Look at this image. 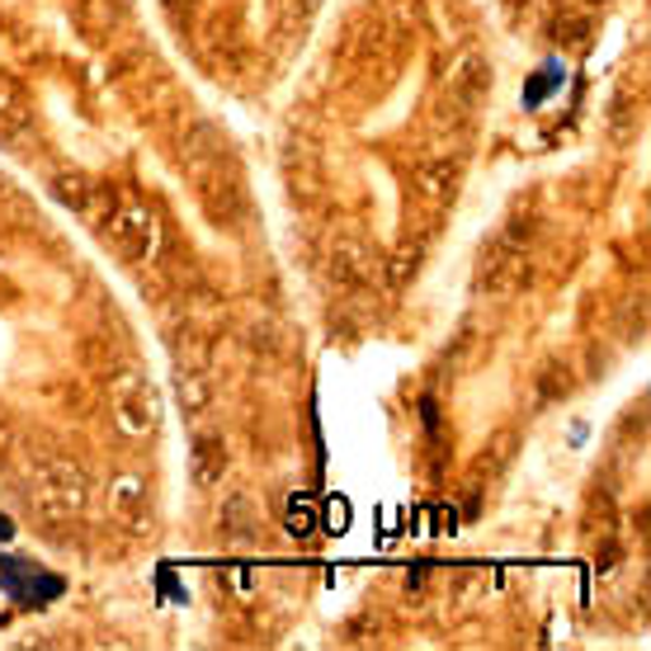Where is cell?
I'll list each match as a JSON object with an SVG mask.
<instances>
[{
  "instance_id": "1",
  "label": "cell",
  "mask_w": 651,
  "mask_h": 651,
  "mask_svg": "<svg viewBox=\"0 0 651 651\" xmlns=\"http://www.w3.org/2000/svg\"><path fill=\"white\" fill-rule=\"evenodd\" d=\"M28 501H34L48 519H76L85 501H90V477L76 458L66 453H48L28 472Z\"/></svg>"
},
{
  "instance_id": "2",
  "label": "cell",
  "mask_w": 651,
  "mask_h": 651,
  "mask_svg": "<svg viewBox=\"0 0 651 651\" xmlns=\"http://www.w3.org/2000/svg\"><path fill=\"white\" fill-rule=\"evenodd\" d=\"M109 416L119 425L123 439H151L161 430V416H165V402H161V388L142 373V368H123L113 373L109 382Z\"/></svg>"
},
{
  "instance_id": "3",
  "label": "cell",
  "mask_w": 651,
  "mask_h": 651,
  "mask_svg": "<svg viewBox=\"0 0 651 651\" xmlns=\"http://www.w3.org/2000/svg\"><path fill=\"white\" fill-rule=\"evenodd\" d=\"M99 232L123 260H156V250H161V222L147 204H133V198H113L99 218Z\"/></svg>"
},
{
  "instance_id": "4",
  "label": "cell",
  "mask_w": 651,
  "mask_h": 651,
  "mask_svg": "<svg viewBox=\"0 0 651 651\" xmlns=\"http://www.w3.org/2000/svg\"><path fill=\"white\" fill-rule=\"evenodd\" d=\"M477 293L487 297H509L529 283V246H515V241L495 236L477 260Z\"/></svg>"
},
{
  "instance_id": "5",
  "label": "cell",
  "mask_w": 651,
  "mask_h": 651,
  "mask_svg": "<svg viewBox=\"0 0 651 651\" xmlns=\"http://www.w3.org/2000/svg\"><path fill=\"white\" fill-rule=\"evenodd\" d=\"M194 184H198V198H204V212L218 226H236L241 218H246V189H241V175H236L232 156H222L218 165H208Z\"/></svg>"
},
{
  "instance_id": "6",
  "label": "cell",
  "mask_w": 651,
  "mask_h": 651,
  "mask_svg": "<svg viewBox=\"0 0 651 651\" xmlns=\"http://www.w3.org/2000/svg\"><path fill=\"white\" fill-rule=\"evenodd\" d=\"M491 90V66L481 52H463L458 62L449 66L444 76V109L453 113V119H467V113H477V105L487 99Z\"/></svg>"
},
{
  "instance_id": "7",
  "label": "cell",
  "mask_w": 651,
  "mask_h": 651,
  "mask_svg": "<svg viewBox=\"0 0 651 651\" xmlns=\"http://www.w3.org/2000/svg\"><path fill=\"white\" fill-rule=\"evenodd\" d=\"M109 509L127 533H151L156 529V505H151V487L142 472H119L109 477Z\"/></svg>"
},
{
  "instance_id": "8",
  "label": "cell",
  "mask_w": 651,
  "mask_h": 651,
  "mask_svg": "<svg viewBox=\"0 0 651 651\" xmlns=\"http://www.w3.org/2000/svg\"><path fill=\"white\" fill-rule=\"evenodd\" d=\"M373 246H368L364 236L354 232H340L331 241V250H326V274H331L340 288H364L368 279H373Z\"/></svg>"
},
{
  "instance_id": "9",
  "label": "cell",
  "mask_w": 651,
  "mask_h": 651,
  "mask_svg": "<svg viewBox=\"0 0 651 651\" xmlns=\"http://www.w3.org/2000/svg\"><path fill=\"white\" fill-rule=\"evenodd\" d=\"M28 137H34V105H28L20 81L0 76V147L24 151Z\"/></svg>"
},
{
  "instance_id": "10",
  "label": "cell",
  "mask_w": 651,
  "mask_h": 651,
  "mask_svg": "<svg viewBox=\"0 0 651 651\" xmlns=\"http://www.w3.org/2000/svg\"><path fill=\"white\" fill-rule=\"evenodd\" d=\"M458 180H463V165L453 161V156H430V161H420V170H416V189L430 198V204H453Z\"/></svg>"
},
{
  "instance_id": "11",
  "label": "cell",
  "mask_w": 651,
  "mask_h": 651,
  "mask_svg": "<svg viewBox=\"0 0 651 651\" xmlns=\"http://www.w3.org/2000/svg\"><path fill=\"white\" fill-rule=\"evenodd\" d=\"M226 439L222 434H198L194 439V453H189V477L194 487H218L226 477Z\"/></svg>"
},
{
  "instance_id": "12",
  "label": "cell",
  "mask_w": 651,
  "mask_h": 651,
  "mask_svg": "<svg viewBox=\"0 0 651 651\" xmlns=\"http://www.w3.org/2000/svg\"><path fill=\"white\" fill-rule=\"evenodd\" d=\"M218 524H222V538H226V543H250V538H255V524H260V515H255V501H250L246 491H232V495L222 501Z\"/></svg>"
},
{
  "instance_id": "13",
  "label": "cell",
  "mask_w": 651,
  "mask_h": 651,
  "mask_svg": "<svg viewBox=\"0 0 651 651\" xmlns=\"http://www.w3.org/2000/svg\"><path fill=\"white\" fill-rule=\"evenodd\" d=\"M127 14H133V0H81V20L90 34H113L127 24Z\"/></svg>"
},
{
  "instance_id": "14",
  "label": "cell",
  "mask_w": 651,
  "mask_h": 651,
  "mask_svg": "<svg viewBox=\"0 0 651 651\" xmlns=\"http://www.w3.org/2000/svg\"><path fill=\"white\" fill-rule=\"evenodd\" d=\"M552 38H557L562 48H572V52H586L594 42V20L586 10H562L557 20H552Z\"/></svg>"
},
{
  "instance_id": "15",
  "label": "cell",
  "mask_w": 651,
  "mask_h": 651,
  "mask_svg": "<svg viewBox=\"0 0 651 651\" xmlns=\"http://www.w3.org/2000/svg\"><path fill=\"white\" fill-rule=\"evenodd\" d=\"M283 524H288L293 538H311V529H317V501H311V495H293Z\"/></svg>"
},
{
  "instance_id": "16",
  "label": "cell",
  "mask_w": 651,
  "mask_h": 651,
  "mask_svg": "<svg viewBox=\"0 0 651 651\" xmlns=\"http://www.w3.org/2000/svg\"><path fill=\"white\" fill-rule=\"evenodd\" d=\"M416 274H420V246H402L388 260V283H392V288H406Z\"/></svg>"
},
{
  "instance_id": "17",
  "label": "cell",
  "mask_w": 651,
  "mask_h": 651,
  "mask_svg": "<svg viewBox=\"0 0 651 651\" xmlns=\"http://www.w3.org/2000/svg\"><path fill=\"white\" fill-rule=\"evenodd\" d=\"M321 0H279V28L293 34V28H307V20L317 14Z\"/></svg>"
},
{
  "instance_id": "18",
  "label": "cell",
  "mask_w": 651,
  "mask_h": 651,
  "mask_svg": "<svg viewBox=\"0 0 651 651\" xmlns=\"http://www.w3.org/2000/svg\"><path fill=\"white\" fill-rule=\"evenodd\" d=\"M180 396H184V410H189V416H198V410L208 406V382H204V373H180Z\"/></svg>"
},
{
  "instance_id": "19",
  "label": "cell",
  "mask_w": 651,
  "mask_h": 651,
  "mask_svg": "<svg viewBox=\"0 0 651 651\" xmlns=\"http://www.w3.org/2000/svg\"><path fill=\"white\" fill-rule=\"evenodd\" d=\"M566 388H572V378H566V368H557V364H552L543 373V382H538V392H543V396H562Z\"/></svg>"
},
{
  "instance_id": "20",
  "label": "cell",
  "mask_w": 651,
  "mask_h": 651,
  "mask_svg": "<svg viewBox=\"0 0 651 651\" xmlns=\"http://www.w3.org/2000/svg\"><path fill=\"white\" fill-rule=\"evenodd\" d=\"M0 538H10V519L5 515H0Z\"/></svg>"
},
{
  "instance_id": "21",
  "label": "cell",
  "mask_w": 651,
  "mask_h": 651,
  "mask_svg": "<svg viewBox=\"0 0 651 651\" xmlns=\"http://www.w3.org/2000/svg\"><path fill=\"white\" fill-rule=\"evenodd\" d=\"M170 5H180V0H170ZM184 5H189V0H184Z\"/></svg>"
}]
</instances>
